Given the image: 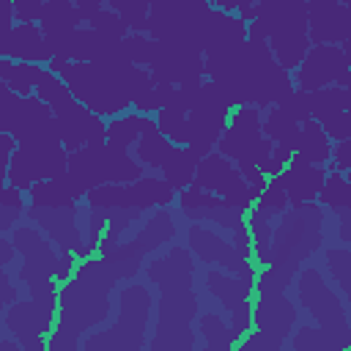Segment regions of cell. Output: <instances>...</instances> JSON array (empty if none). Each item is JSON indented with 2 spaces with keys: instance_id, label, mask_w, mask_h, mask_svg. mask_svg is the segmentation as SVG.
I'll return each instance as SVG.
<instances>
[{
  "instance_id": "33",
  "label": "cell",
  "mask_w": 351,
  "mask_h": 351,
  "mask_svg": "<svg viewBox=\"0 0 351 351\" xmlns=\"http://www.w3.org/2000/svg\"><path fill=\"white\" fill-rule=\"evenodd\" d=\"M299 129H302V121L296 118V112L285 101L263 110V134L271 137L277 145H285V148L293 151L296 137H299Z\"/></svg>"
},
{
  "instance_id": "13",
  "label": "cell",
  "mask_w": 351,
  "mask_h": 351,
  "mask_svg": "<svg viewBox=\"0 0 351 351\" xmlns=\"http://www.w3.org/2000/svg\"><path fill=\"white\" fill-rule=\"evenodd\" d=\"M321 244V208L315 200L302 206H288L282 222L274 228L271 239V263L296 266L307 261ZM269 263V266H271Z\"/></svg>"
},
{
  "instance_id": "29",
  "label": "cell",
  "mask_w": 351,
  "mask_h": 351,
  "mask_svg": "<svg viewBox=\"0 0 351 351\" xmlns=\"http://www.w3.org/2000/svg\"><path fill=\"white\" fill-rule=\"evenodd\" d=\"M247 41V22L241 16H236L233 11H222L214 8L208 30H206V41H203V55H219L228 49H236L239 44Z\"/></svg>"
},
{
  "instance_id": "41",
  "label": "cell",
  "mask_w": 351,
  "mask_h": 351,
  "mask_svg": "<svg viewBox=\"0 0 351 351\" xmlns=\"http://www.w3.org/2000/svg\"><path fill=\"white\" fill-rule=\"evenodd\" d=\"M318 200H321V206H326L335 214L351 208V181L346 178V173H340V170L326 173V181L318 192Z\"/></svg>"
},
{
  "instance_id": "24",
  "label": "cell",
  "mask_w": 351,
  "mask_h": 351,
  "mask_svg": "<svg viewBox=\"0 0 351 351\" xmlns=\"http://www.w3.org/2000/svg\"><path fill=\"white\" fill-rule=\"evenodd\" d=\"M0 58L27 60V63H49L55 55H52L38 22H16L8 33H0Z\"/></svg>"
},
{
  "instance_id": "6",
  "label": "cell",
  "mask_w": 351,
  "mask_h": 351,
  "mask_svg": "<svg viewBox=\"0 0 351 351\" xmlns=\"http://www.w3.org/2000/svg\"><path fill=\"white\" fill-rule=\"evenodd\" d=\"M217 151L225 154L241 170V176L263 192V186L269 184V178L263 176V165L269 162V156L274 151V140L263 134V110L261 107H255V104L233 107L230 121L217 143Z\"/></svg>"
},
{
  "instance_id": "54",
  "label": "cell",
  "mask_w": 351,
  "mask_h": 351,
  "mask_svg": "<svg viewBox=\"0 0 351 351\" xmlns=\"http://www.w3.org/2000/svg\"><path fill=\"white\" fill-rule=\"evenodd\" d=\"M258 0H236V11H244V8H250V5H255Z\"/></svg>"
},
{
  "instance_id": "4",
  "label": "cell",
  "mask_w": 351,
  "mask_h": 351,
  "mask_svg": "<svg viewBox=\"0 0 351 351\" xmlns=\"http://www.w3.org/2000/svg\"><path fill=\"white\" fill-rule=\"evenodd\" d=\"M296 293H299V302L307 307V313L318 321V329H313L307 324L299 326L291 346L296 351H302V348H348L351 321L346 318L343 302L326 285L324 274L315 266H307L299 271Z\"/></svg>"
},
{
  "instance_id": "30",
  "label": "cell",
  "mask_w": 351,
  "mask_h": 351,
  "mask_svg": "<svg viewBox=\"0 0 351 351\" xmlns=\"http://www.w3.org/2000/svg\"><path fill=\"white\" fill-rule=\"evenodd\" d=\"M258 285V271H247V274H236L228 277L222 271H208L206 274V288L214 299L222 302V307L228 313H236L241 307L250 304V293Z\"/></svg>"
},
{
  "instance_id": "1",
  "label": "cell",
  "mask_w": 351,
  "mask_h": 351,
  "mask_svg": "<svg viewBox=\"0 0 351 351\" xmlns=\"http://www.w3.org/2000/svg\"><path fill=\"white\" fill-rule=\"evenodd\" d=\"M55 74H60L69 90L96 115L115 118L126 112L137 99L156 88L154 74L145 66H137L126 58V52L99 58V60H63L52 58L47 63Z\"/></svg>"
},
{
  "instance_id": "7",
  "label": "cell",
  "mask_w": 351,
  "mask_h": 351,
  "mask_svg": "<svg viewBox=\"0 0 351 351\" xmlns=\"http://www.w3.org/2000/svg\"><path fill=\"white\" fill-rule=\"evenodd\" d=\"M36 96H41L55 115L60 140L66 145V151H77L88 143H104L107 140V123L101 115H96L93 110H88L66 85V80L60 74H55L49 66L41 69L38 82H36Z\"/></svg>"
},
{
  "instance_id": "42",
  "label": "cell",
  "mask_w": 351,
  "mask_h": 351,
  "mask_svg": "<svg viewBox=\"0 0 351 351\" xmlns=\"http://www.w3.org/2000/svg\"><path fill=\"white\" fill-rule=\"evenodd\" d=\"M197 329H200V335H203V340H206L208 348H219V351H222V348H233V346H236V340H233V335H230V326H228L217 313L200 315Z\"/></svg>"
},
{
  "instance_id": "50",
  "label": "cell",
  "mask_w": 351,
  "mask_h": 351,
  "mask_svg": "<svg viewBox=\"0 0 351 351\" xmlns=\"http://www.w3.org/2000/svg\"><path fill=\"white\" fill-rule=\"evenodd\" d=\"M16 137L14 134H8V132H0V178L5 181V176H8V167H11V156H14V151H16Z\"/></svg>"
},
{
  "instance_id": "8",
  "label": "cell",
  "mask_w": 351,
  "mask_h": 351,
  "mask_svg": "<svg viewBox=\"0 0 351 351\" xmlns=\"http://www.w3.org/2000/svg\"><path fill=\"white\" fill-rule=\"evenodd\" d=\"M250 41H266L282 69L293 71L310 52V25H307V0H285L258 19L247 22Z\"/></svg>"
},
{
  "instance_id": "23",
  "label": "cell",
  "mask_w": 351,
  "mask_h": 351,
  "mask_svg": "<svg viewBox=\"0 0 351 351\" xmlns=\"http://www.w3.org/2000/svg\"><path fill=\"white\" fill-rule=\"evenodd\" d=\"M313 44H340L351 38V8L337 0H307Z\"/></svg>"
},
{
  "instance_id": "38",
  "label": "cell",
  "mask_w": 351,
  "mask_h": 351,
  "mask_svg": "<svg viewBox=\"0 0 351 351\" xmlns=\"http://www.w3.org/2000/svg\"><path fill=\"white\" fill-rule=\"evenodd\" d=\"M203 156H197L189 145H173L165 165H162V176L176 186V192L186 189L192 181H195V173H197V162Z\"/></svg>"
},
{
  "instance_id": "17",
  "label": "cell",
  "mask_w": 351,
  "mask_h": 351,
  "mask_svg": "<svg viewBox=\"0 0 351 351\" xmlns=\"http://www.w3.org/2000/svg\"><path fill=\"white\" fill-rule=\"evenodd\" d=\"M85 197H88V206L145 211V208H156V206H170L176 197V186L167 178L143 176L129 184H101V186L90 189Z\"/></svg>"
},
{
  "instance_id": "39",
  "label": "cell",
  "mask_w": 351,
  "mask_h": 351,
  "mask_svg": "<svg viewBox=\"0 0 351 351\" xmlns=\"http://www.w3.org/2000/svg\"><path fill=\"white\" fill-rule=\"evenodd\" d=\"M41 69L44 66H38V63L0 58V82L8 85L11 90H16L19 96H30L36 90V82H38Z\"/></svg>"
},
{
  "instance_id": "10",
  "label": "cell",
  "mask_w": 351,
  "mask_h": 351,
  "mask_svg": "<svg viewBox=\"0 0 351 351\" xmlns=\"http://www.w3.org/2000/svg\"><path fill=\"white\" fill-rule=\"evenodd\" d=\"M66 176L74 181V186L82 192V197L101 186V184H129L145 176V165H140L134 156H129L126 148H118L112 143H88L69 154V170Z\"/></svg>"
},
{
  "instance_id": "51",
  "label": "cell",
  "mask_w": 351,
  "mask_h": 351,
  "mask_svg": "<svg viewBox=\"0 0 351 351\" xmlns=\"http://www.w3.org/2000/svg\"><path fill=\"white\" fill-rule=\"evenodd\" d=\"M69 3H74L77 8H82L85 22H88V16H90L93 11H99V8H104V5H107V0H69Z\"/></svg>"
},
{
  "instance_id": "11",
  "label": "cell",
  "mask_w": 351,
  "mask_h": 351,
  "mask_svg": "<svg viewBox=\"0 0 351 351\" xmlns=\"http://www.w3.org/2000/svg\"><path fill=\"white\" fill-rule=\"evenodd\" d=\"M211 14L214 5L208 0H151L148 36H154L156 41L195 47L203 52Z\"/></svg>"
},
{
  "instance_id": "16",
  "label": "cell",
  "mask_w": 351,
  "mask_h": 351,
  "mask_svg": "<svg viewBox=\"0 0 351 351\" xmlns=\"http://www.w3.org/2000/svg\"><path fill=\"white\" fill-rule=\"evenodd\" d=\"M192 184L219 195L225 200V206L239 208V211H250L258 203V197H261V189L252 186L241 176V170L225 154H219L217 148L197 162V173H195Z\"/></svg>"
},
{
  "instance_id": "27",
  "label": "cell",
  "mask_w": 351,
  "mask_h": 351,
  "mask_svg": "<svg viewBox=\"0 0 351 351\" xmlns=\"http://www.w3.org/2000/svg\"><path fill=\"white\" fill-rule=\"evenodd\" d=\"M255 329L274 337L280 346L285 343V335L296 324V310L285 299V291H258V304L252 310Z\"/></svg>"
},
{
  "instance_id": "12",
  "label": "cell",
  "mask_w": 351,
  "mask_h": 351,
  "mask_svg": "<svg viewBox=\"0 0 351 351\" xmlns=\"http://www.w3.org/2000/svg\"><path fill=\"white\" fill-rule=\"evenodd\" d=\"M66 170H69V151H66L60 134H44V137L22 140L16 145L5 184L27 192L36 181L58 178Z\"/></svg>"
},
{
  "instance_id": "52",
  "label": "cell",
  "mask_w": 351,
  "mask_h": 351,
  "mask_svg": "<svg viewBox=\"0 0 351 351\" xmlns=\"http://www.w3.org/2000/svg\"><path fill=\"white\" fill-rule=\"evenodd\" d=\"M214 8H222V11H236V0H208Z\"/></svg>"
},
{
  "instance_id": "3",
  "label": "cell",
  "mask_w": 351,
  "mask_h": 351,
  "mask_svg": "<svg viewBox=\"0 0 351 351\" xmlns=\"http://www.w3.org/2000/svg\"><path fill=\"white\" fill-rule=\"evenodd\" d=\"M140 271V263L134 261H82L69 282L60 288V315L58 326L49 335V351L60 348H77V337L101 324L110 315V299L107 293L112 285L123 277H134Z\"/></svg>"
},
{
  "instance_id": "48",
  "label": "cell",
  "mask_w": 351,
  "mask_h": 351,
  "mask_svg": "<svg viewBox=\"0 0 351 351\" xmlns=\"http://www.w3.org/2000/svg\"><path fill=\"white\" fill-rule=\"evenodd\" d=\"M321 126H324V132H326V137H329L332 143L351 137V110L337 112V115H332V118L321 121Z\"/></svg>"
},
{
  "instance_id": "22",
  "label": "cell",
  "mask_w": 351,
  "mask_h": 351,
  "mask_svg": "<svg viewBox=\"0 0 351 351\" xmlns=\"http://www.w3.org/2000/svg\"><path fill=\"white\" fill-rule=\"evenodd\" d=\"M27 217L33 225H38L60 252H74L77 261H85V236L80 233L77 206L69 208H44V206H27Z\"/></svg>"
},
{
  "instance_id": "14",
  "label": "cell",
  "mask_w": 351,
  "mask_h": 351,
  "mask_svg": "<svg viewBox=\"0 0 351 351\" xmlns=\"http://www.w3.org/2000/svg\"><path fill=\"white\" fill-rule=\"evenodd\" d=\"M230 112H233V104L228 101V96L219 90L217 82L206 77L186 115V145L197 156L211 154L230 121Z\"/></svg>"
},
{
  "instance_id": "43",
  "label": "cell",
  "mask_w": 351,
  "mask_h": 351,
  "mask_svg": "<svg viewBox=\"0 0 351 351\" xmlns=\"http://www.w3.org/2000/svg\"><path fill=\"white\" fill-rule=\"evenodd\" d=\"M22 211H27L25 200H22V189L5 184L0 189V230L11 233L16 228V219H22Z\"/></svg>"
},
{
  "instance_id": "34",
  "label": "cell",
  "mask_w": 351,
  "mask_h": 351,
  "mask_svg": "<svg viewBox=\"0 0 351 351\" xmlns=\"http://www.w3.org/2000/svg\"><path fill=\"white\" fill-rule=\"evenodd\" d=\"M293 154L304 156L313 165H329L332 162V140L326 137L321 121H315V118L302 121V129H299Z\"/></svg>"
},
{
  "instance_id": "18",
  "label": "cell",
  "mask_w": 351,
  "mask_h": 351,
  "mask_svg": "<svg viewBox=\"0 0 351 351\" xmlns=\"http://www.w3.org/2000/svg\"><path fill=\"white\" fill-rule=\"evenodd\" d=\"M148 307H151V296L148 291L143 288L140 293V285H129L121 291V318L112 329L101 332V335H93L85 340V348H121V335H126V348H140L143 343L137 337H132V329L134 332H145V324H148Z\"/></svg>"
},
{
  "instance_id": "31",
  "label": "cell",
  "mask_w": 351,
  "mask_h": 351,
  "mask_svg": "<svg viewBox=\"0 0 351 351\" xmlns=\"http://www.w3.org/2000/svg\"><path fill=\"white\" fill-rule=\"evenodd\" d=\"M307 101H310V115L315 121H326L337 112L351 110V69H346L332 85L310 90Z\"/></svg>"
},
{
  "instance_id": "55",
  "label": "cell",
  "mask_w": 351,
  "mask_h": 351,
  "mask_svg": "<svg viewBox=\"0 0 351 351\" xmlns=\"http://www.w3.org/2000/svg\"><path fill=\"white\" fill-rule=\"evenodd\" d=\"M337 3H343V5H348V8H351V0H337Z\"/></svg>"
},
{
  "instance_id": "32",
  "label": "cell",
  "mask_w": 351,
  "mask_h": 351,
  "mask_svg": "<svg viewBox=\"0 0 351 351\" xmlns=\"http://www.w3.org/2000/svg\"><path fill=\"white\" fill-rule=\"evenodd\" d=\"M30 206H44V208H69L77 206V200L82 197V192L74 186V181L63 173L58 178H47V181H36L27 189Z\"/></svg>"
},
{
  "instance_id": "5",
  "label": "cell",
  "mask_w": 351,
  "mask_h": 351,
  "mask_svg": "<svg viewBox=\"0 0 351 351\" xmlns=\"http://www.w3.org/2000/svg\"><path fill=\"white\" fill-rule=\"evenodd\" d=\"M148 277L159 285L162 291V302H159V337H165L167 329L173 332H184L189 340V321L197 313V299L192 293V258L186 250L173 247L165 258L154 261L148 266ZM151 340V343H156ZM195 343V340H192Z\"/></svg>"
},
{
  "instance_id": "56",
  "label": "cell",
  "mask_w": 351,
  "mask_h": 351,
  "mask_svg": "<svg viewBox=\"0 0 351 351\" xmlns=\"http://www.w3.org/2000/svg\"><path fill=\"white\" fill-rule=\"evenodd\" d=\"M348 348H351V329H348Z\"/></svg>"
},
{
  "instance_id": "44",
  "label": "cell",
  "mask_w": 351,
  "mask_h": 351,
  "mask_svg": "<svg viewBox=\"0 0 351 351\" xmlns=\"http://www.w3.org/2000/svg\"><path fill=\"white\" fill-rule=\"evenodd\" d=\"M324 258H326V269H329L332 280L337 282L346 302L351 304V252L348 250H326Z\"/></svg>"
},
{
  "instance_id": "57",
  "label": "cell",
  "mask_w": 351,
  "mask_h": 351,
  "mask_svg": "<svg viewBox=\"0 0 351 351\" xmlns=\"http://www.w3.org/2000/svg\"><path fill=\"white\" fill-rule=\"evenodd\" d=\"M346 178H348V181H351V170H346Z\"/></svg>"
},
{
  "instance_id": "19",
  "label": "cell",
  "mask_w": 351,
  "mask_h": 351,
  "mask_svg": "<svg viewBox=\"0 0 351 351\" xmlns=\"http://www.w3.org/2000/svg\"><path fill=\"white\" fill-rule=\"evenodd\" d=\"M11 241L22 258V269L16 271L19 282H30V280H41V277H55V266L60 258V250L55 247V241L38 228H27V225H16L11 230Z\"/></svg>"
},
{
  "instance_id": "53",
  "label": "cell",
  "mask_w": 351,
  "mask_h": 351,
  "mask_svg": "<svg viewBox=\"0 0 351 351\" xmlns=\"http://www.w3.org/2000/svg\"><path fill=\"white\" fill-rule=\"evenodd\" d=\"M340 49L346 52V58H348V63H351V38H346V41H340Z\"/></svg>"
},
{
  "instance_id": "28",
  "label": "cell",
  "mask_w": 351,
  "mask_h": 351,
  "mask_svg": "<svg viewBox=\"0 0 351 351\" xmlns=\"http://www.w3.org/2000/svg\"><path fill=\"white\" fill-rule=\"evenodd\" d=\"M170 236H176L173 217H170L167 211H159L154 219H148V222L140 228V233L134 236V241H129V244H118V247L110 250L104 258H110V261H134V263H140V258H143L145 252L156 250V247H159L162 241H167Z\"/></svg>"
},
{
  "instance_id": "36",
  "label": "cell",
  "mask_w": 351,
  "mask_h": 351,
  "mask_svg": "<svg viewBox=\"0 0 351 351\" xmlns=\"http://www.w3.org/2000/svg\"><path fill=\"white\" fill-rule=\"evenodd\" d=\"M274 217L271 211L261 208V206H252L247 211V225H250V233H252V258L261 263V269H266L271 263V239H274Z\"/></svg>"
},
{
  "instance_id": "15",
  "label": "cell",
  "mask_w": 351,
  "mask_h": 351,
  "mask_svg": "<svg viewBox=\"0 0 351 351\" xmlns=\"http://www.w3.org/2000/svg\"><path fill=\"white\" fill-rule=\"evenodd\" d=\"M0 132L14 134L16 143L44 134H60L52 107L41 96H19L8 85H0Z\"/></svg>"
},
{
  "instance_id": "49",
  "label": "cell",
  "mask_w": 351,
  "mask_h": 351,
  "mask_svg": "<svg viewBox=\"0 0 351 351\" xmlns=\"http://www.w3.org/2000/svg\"><path fill=\"white\" fill-rule=\"evenodd\" d=\"M329 170H340V173L351 170V137L337 140V143L332 145V162H329Z\"/></svg>"
},
{
  "instance_id": "2",
  "label": "cell",
  "mask_w": 351,
  "mask_h": 351,
  "mask_svg": "<svg viewBox=\"0 0 351 351\" xmlns=\"http://www.w3.org/2000/svg\"><path fill=\"white\" fill-rule=\"evenodd\" d=\"M206 77L219 85L233 107L255 104L261 110H269L296 90L293 77L288 74V69L280 66L269 44L250 38L236 49L208 55Z\"/></svg>"
},
{
  "instance_id": "46",
  "label": "cell",
  "mask_w": 351,
  "mask_h": 351,
  "mask_svg": "<svg viewBox=\"0 0 351 351\" xmlns=\"http://www.w3.org/2000/svg\"><path fill=\"white\" fill-rule=\"evenodd\" d=\"M88 25L96 27V30H101V33H107V36H115V38H126V36L132 33L129 25L121 19V14H115L110 5L93 11V14L88 16Z\"/></svg>"
},
{
  "instance_id": "35",
  "label": "cell",
  "mask_w": 351,
  "mask_h": 351,
  "mask_svg": "<svg viewBox=\"0 0 351 351\" xmlns=\"http://www.w3.org/2000/svg\"><path fill=\"white\" fill-rule=\"evenodd\" d=\"M85 16H82V8H77L74 3L69 0H47L44 3V14L38 19L44 36H63V33H71L77 27H82Z\"/></svg>"
},
{
  "instance_id": "40",
  "label": "cell",
  "mask_w": 351,
  "mask_h": 351,
  "mask_svg": "<svg viewBox=\"0 0 351 351\" xmlns=\"http://www.w3.org/2000/svg\"><path fill=\"white\" fill-rule=\"evenodd\" d=\"M170 148H173V143H170V140L159 132V126L154 123V126L145 129V132L140 134V140L134 143V159H137L140 165L151 167V170H162V165H165Z\"/></svg>"
},
{
  "instance_id": "20",
  "label": "cell",
  "mask_w": 351,
  "mask_h": 351,
  "mask_svg": "<svg viewBox=\"0 0 351 351\" xmlns=\"http://www.w3.org/2000/svg\"><path fill=\"white\" fill-rule=\"evenodd\" d=\"M148 71L154 74L156 82H170V85L206 80V55L200 49H195V47L156 41V49H154V58L148 63Z\"/></svg>"
},
{
  "instance_id": "45",
  "label": "cell",
  "mask_w": 351,
  "mask_h": 351,
  "mask_svg": "<svg viewBox=\"0 0 351 351\" xmlns=\"http://www.w3.org/2000/svg\"><path fill=\"white\" fill-rule=\"evenodd\" d=\"M154 49H156V38L148 36V33H129L123 38V52L137 66H145L148 69V63L154 58Z\"/></svg>"
},
{
  "instance_id": "26",
  "label": "cell",
  "mask_w": 351,
  "mask_h": 351,
  "mask_svg": "<svg viewBox=\"0 0 351 351\" xmlns=\"http://www.w3.org/2000/svg\"><path fill=\"white\" fill-rule=\"evenodd\" d=\"M326 173H329V165H313L304 156L293 154L291 162L285 165V170L280 173V181L285 186L288 203L291 206H302V203L315 200L321 186H324V181H326Z\"/></svg>"
},
{
  "instance_id": "47",
  "label": "cell",
  "mask_w": 351,
  "mask_h": 351,
  "mask_svg": "<svg viewBox=\"0 0 351 351\" xmlns=\"http://www.w3.org/2000/svg\"><path fill=\"white\" fill-rule=\"evenodd\" d=\"M255 206H261V208H266V211H271L277 217H282L288 211L291 203H288V195H285V186H282L280 176H271L269 178V184L263 186V192H261V197H258Z\"/></svg>"
},
{
  "instance_id": "9",
  "label": "cell",
  "mask_w": 351,
  "mask_h": 351,
  "mask_svg": "<svg viewBox=\"0 0 351 351\" xmlns=\"http://www.w3.org/2000/svg\"><path fill=\"white\" fill-rule=\"evenodd\" d=\"M27 285V299H16L14 304L5 307L3 326L8 335H14L25 351H44L47 343L44 337L52 332V321L58 313V280L55 277H41L30 280Z\"/></svg>"
},
{
  "instance_id": "21",
  "label": "cell",
  "mask_w": 351,
  "mask_h": 351,
  "mask_svg": "<svg viewBox=\"0 0 351 351\" xmlns=\"http://www.w3.org/2000/svg\"><path fill=\"white\" fill-rule=\"evenodd\" d=\"M346 69H351L340 44H313L304 60L293 69V85L299 90H318L332 85Z\"/></svg>"
},
{
  "instance_id": "25",
  "label": "cell",
  "mask_w": 351,
  "mask_h": 351,
  "mask_svg": "<svg viewBox=\"0 0 351 351\" xmlns=\"http://www.w3.org/2000/svg\"><path fill=\"white\" fill-rule=\"evenodd\" d=\"M186 241H189V250H192L200 261H206V263H219V266L230 269L233 274L255 271V266H252L250 261H244L233 244H228L222 236H217L214 230H208V228H203V225H189Z\"/></svg>"
},
{
  "instance_id": "37",
  "label": "cell",
  "mask_w": 351,
  "mask_h": 351,
  "mask_svg": "<svg viewBox=\"0 0 351 351\" xmlns=\"http://www.w3.org/2000/svg\"><path fill=\"white\" fill-rule=\"evenodd\" d=\"M156 123V118H151V115H143V112H121V115H115L110 123H107V143H112V145H118V148H132L137 140H140V134L145 132V129H151Z\"/></svg>"
}]
</instances>
